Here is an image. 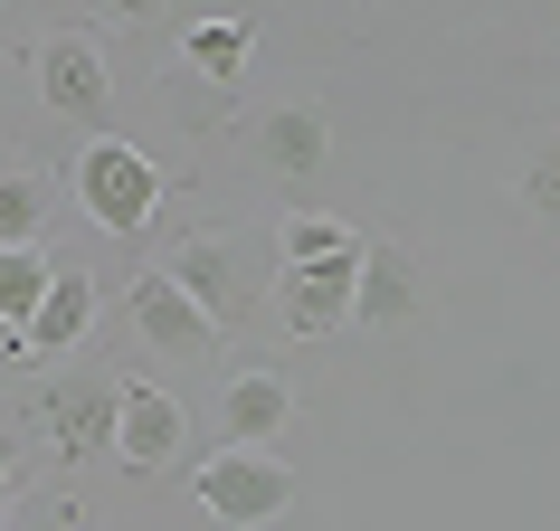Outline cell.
Masks as SVG:
<instances>
[{
    "mask_svg": "<svg viewBox=\"0 0 560 531\" xmlns=\"http://www.w3.org/2000/svg\"><path fill=\"white\" fill-rule=\"evenodd\" d=\"M152 266L209 314L219 342L257 323V285H266V247H257V237H180L172 257H152Z\"/></svg>",
    "mask_w": 560,
    "mask_h": 531,
    "instance_id": "6da1fadb",
    "label": "cell"
},
{
    "mask_svg": "<svg viewBox=\"0 0 560 531\" xmlns=\"http://www.w3.org/2000/svg\"><path fill=\"white\" fill-rule=\"evenodd\" d=\"M190 503H200L209 522H229V531H266V522H285V503H295V474L276 465V456L219 446V456H200V465H190Z\"/></svg>",
    "mask_w": 560,
    "mask_h": 531,
    "instance_id": "7a4b0ae2",
    "label": "cell"
},
{
    "mask_svg": "<svg viewBox=\"0 0 560 531\" xmlns=\"http://www.w3.org/2000/svg\"><path fill=\"white\" fill-rule=\"evenodd\" d=\"M115 399L124 380H105V370H48V380L30 389V417L48 427V446H58V465H95L105 446H115Z\"/></svg>",
    "mask_w": 560,
    "mask_h": 531,
    "instance_id": "3957f363",
    "label": "cell"
},
{
    "mask_svg": "<svg viewBox=\"0 0 560 531\" xmlns=\"http://www.w3.org/2000/svg\"><path fill=\"white\" fill-rule=\"evenodd\" d=\"M77 200H86L95 228L115 237H143L152 209H162V172H152L133 143H115V133H95V143H77Z\"/></svg>",
    "mask_w": 560,
    "mask_h": 531,
    "instance_id": "277c9868",
    "label": "cell"
},
{
    "mask_svg": "<svg viewBox=\"0 0 560 531\" xmlns=\"http://www.w3.org/2000/svg\"><path fill=\"white\" fill-rule=\"evenodd\" d=\"M38 95H48V115L77 123V133H105V123H115V67H105V48L77 38V30L38 48Z\"/></svg>",
    "mask_w": 560,
    "mask_h": 531,
    "instance_id": "5b68a950",
    "label": "cell"
},
{
    "mask_svg": "<svg viewBox=\"0 0 560 531\" xmlns=\"http://www.w3.org/2000/svg\"><path fill=\"white\" fill-rule=\"evenodd\" d=\"M247 162H257L266 180L304 190V180L332 162V115L314 105V95H295V105H266V115L247 123Z\"/></svg>",
    "mask_w": 560,
    "mask_h": 531,
    "instance_id": "8992f818",
    "label": "cell"
},
{
    "mask_svg": "<svg viewBox=\"0 0 560 531\" xmlns=\"http://www.w3.org/2000/svg\"><path fill=\"white\" fill-rule=\"evenodd\" d=\"M180 446H190V409H180L172 389H152V380H124V399H115V465L124 474H172Z\"/></svg>",
    "mask_w": 560,
    "mask_h": 531,
    "instance_id": "52a82bcc",
    "label": "cell"
},
{
    "mask_svg": "<svg viewBox=\"0 0 560 531\" xmlns=\"http://www.w3.org/2000/svg\"><path fill=\"white\" fill-rule=\"evenodd\" d=\"M124 314H133V332H143V352H162V361H209V352H219L209 314L180 295L162 266H143V275L124 285Z\"/></svg>",
    "mask_w": 560,
    "mask_h": 531,
    "instance_id": "ba28073f",
    "label": "cell"
},
{
    "mask_svg": "<svg viewBox=\"0 0 560 531\" xmlns=\"http://www.w3.org/2000/svg\"><path fill=\"white\" fill-rule=\"evenodd\" d=\"M352 285H361V247L332 257V266H285L276 275V314H285L295 342H324V332L352 323Z\"/></svg>",
    "mask_w": 560,
    "mask_h": 531,
    "instance_id": "9c48e42d",
    "label": "cell"
},
{
    "mask_svg": "<svg viewBox=\"0 0 560 531\" xmlns=\"http://www.w3.org/2000/svg\"><path fill=\"white\" fill-rule=\"evenodd\" d=\"M285 417H295V389H285V370H276V361H247V370H229V399H219V427H229V446L266 456V446L285 437Z\"/></svg>",
    "mask_w": 560,
    "mask_h": 531,
    "instance_id": "30bf717a",
    "label": "cell"
},
{
    "mask_svg": "<svg viewBox=\"0 0 560 531\" xmlns=\"http://www.w3.org/2000/svg\"><path fill=\"white\" fill-rule=\"evenodd\" d=\"M418 314V257L399 237H361V285H352V323L399 332Z\"/></svg>",
    "mask_w": 560,
    "mask_h": 531,
    "instance_id": "8fae6325",
    "label": "cell"
},
{
    "mask_svg": "<svg viewBox=\"0 0 560 531\" xmlns=\"http://www.w3.org/2000/svg\"><path fill=\"white\" fill-rule=\"evenodd\" d=\"M86 323H95V275L86 266H58L48 295H38V314H30V361H67L86 342Z\"/></svg>",
    "mask_w": 560,
    "mask_h": 531,
    "instance_id": "7c38bea8",
    "label": "cell"
},
{
    "mask_svg": "<svg viewBox=\"0 0 560 531\" xmlns=\"http://www.w3.org/2000/svg\"><path fill=\"white\" fill-rule=\"evenodd\" d=\"M247 48H257V30H247V20H190V38H180V67H200L209 86H237Z\"/></svg>",
    "mask_w": 560,
    "mask_h": 531,
    "instance_id": "4fadbf2b",
    "label": "cell"
},
{
    "mask_svg": "<svg viewBox=\"0 0 560 531\" xmlns=\"http://www.w3.org/2000/svg\"><path fill=\"white\" fill-rule=\"evenodd\" d=\"M48 275H58V257L48 247H0V323L30 342V314H38V295H48Z\"/></svg>",
    "mask_w": 560,
    "mask_h": 531,
    "instance_id": "5bb4252c",
    "label": "cell"
},
{
    "mask_svg": "<svg viewBox=\"0 0 560 531\" xmlns=\"http://www.w3.org/2000/svg\"><path fill=\"white\" fill-rule=\"evenodd\" d=\"M38 228H48V180L0 172V247H38Z\"/></svg>",
    "mask_w": 560,
    "mask_h": 531,
    "instance_id": "9a60e30c",
    "label": "cell"
},
{
    "mask_svg": "<svg viewBox=\"0 0 560 531\" xmlns=\"http://www.w3.org/2000/svg\"><path fill=\"white\" fill-rule=\"evenodd\" d=\"M276 247H285V266H332V257H352L361 237L342 228V219H324V209H295V219H285V237H276Z\"/></svg>",
    "mask_w": 560,
    "mask_h": 531,
    "instance_id": "2e32d148",
    "label": "cell"
},
{
    "mask_svg": "<svg viewBox=\"0 0 560 531\" xmlns=\"http://www.w3.org/2000/svg\"><path fill=\"white\" fill-rule=\"evenodd\" d=\"M523 209L541 219V228H560V133H541L523 162Z\"/></svg>",
    "mask_w": 560,
    "mask_h": 531,
    "instance_id": "e0dca14e",
    "label": "cell"
},
{
    "mask_svg": "<svg viewBox=\"0 0 560 531\" xmlns=\"http://www.w3.org/2000/svg\"><path fill=\"white\" fill-rule=\"evenodd\" d=\"M30 531H95V522H86V503H67V494H58V503H38V522H30Z\"/></svg>",
    "mask_w": 560,
    "mask_h": 531,
    "instance_id": "ac0fdd59",
    "label": "cell"
},
{
    "mask_svg": "<svg viewBox=\"0 0 560 531\" xmlns=\"http://www.w3.org/2000/svg\"><path fill=\"white\" fill-rule=\"evenodd\" d=\"M10 361H30V342H20V332L0 323V370H10Z\"/></svg>",
    "mask_w": 560,
    "mask_h": 531,
    "instance_id": "d6986e66",
    "label": "cell"
},
{
    "mask_svg": "<svg viewBox=\"0 0 560 531\" xmlns=\"http://www.w3.org/2000/svg\"><path fill=\"white\" fill-rule=\"evenodd\" d=\"M0 494H10V456H0Z\"/></svg>",
    "mask_w": 560,
    "mask_h": 531,
    "instance_id": "ffe728a7",
    "label": "cell"
},
{
    "mask_svg": "<svg viewBox=\"0 0 560 531\" xmlns=\"http://www.w3.org/2000/svg\"><path fill=\"white\" fill-rule=\"evenodd\" d=\"M0 522H10V494H0Z\"/></svg>",
    "mask_w": 560,
    "mask_h": 531,
    "instance_id": "44dd1931",
    "label": "cell"
}]
</instances>
